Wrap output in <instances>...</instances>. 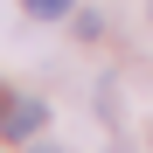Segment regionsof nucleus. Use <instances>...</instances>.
Masks as SVG:
<instances>
[{"label":"nucleus","mask_w":153,"mask_h":153,"mask_svg":"<svg viewBox=\"0 0 153 153\" xmlns=\"http://www.w3.org/2000/svg\"><path fill=\"white\" fill-rule=\"evenodd\" d=\"M42 97H7V111H0V132H7V139H35L42 132Z\"/></svg>","instance_id":"1"},{"label":"nucleus","mask_w":153,"mask_h":153,"mask_svg":"<svg viewBox=\"0 0 153 153\" xmlns=\"http://www.w3.org/2000/svg\"><path fill=\"white\" fill-rule=\"evenodd\" d=\"M21 7H28V14H35V21H56V14H63V7H70V0H21Z\"/></svg>","instance_id":"2"},{"label":"nucleus","mask_w":153,"mask_h":153,"mask_svg":"<svg viewBox=\"0 0 153 153\" xmlns=\"http://www.w3.org/2000/svg\"><path fill=\"white\" fill-rule=\"evenodd\" d=\"M0 111H7V91H0Z\"/></svg>","instance_id":"3"}]
</instances>
